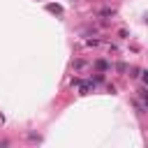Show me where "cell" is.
I'll use <instances>...</instances> for the list:
<instances>
[{"mask_svg": "<svg viewBox=\"0 0 148 148\" xmlns=\"http://www.w3.org/2000/svg\"><path fill=\"white\" fill-rule=\"evenodd\" d=\"M116 69H118V72H125V69H127V65H125V62H118V65H116Z\"/></svg>", "mask_w": 148, "mask_h": 148, "instance_id": "2", "label": "cell"}, {"mask_svg": "<svg viewBox=\"0 0 148 148\" xmlns=\"http://www.w3.org/2000/svg\"><path fill=\"white\" fill-rule=\"evenodd\" d=\"M95 65H97V69H106V67H109V65H106V62H104V60H97V62H95Z\"/></svg>", "mask_w": 148, "mask_h": 148, "instance_id": "1", "label": "cell"}, {"mask_svg": "<svg viewBox=\"0 0 148 148\" xmlns=\"http://www.w3.org/2000/svg\"><path fill=\"white\" fill-rule=\"evenodd\" d=\"M49 9H51V12H56V14H60V7H58V5H49Z\"/></svg>", "mask_w": 148, "mask_h": 148, "instance_id": "3", "label": "cell"}]
</instances>
